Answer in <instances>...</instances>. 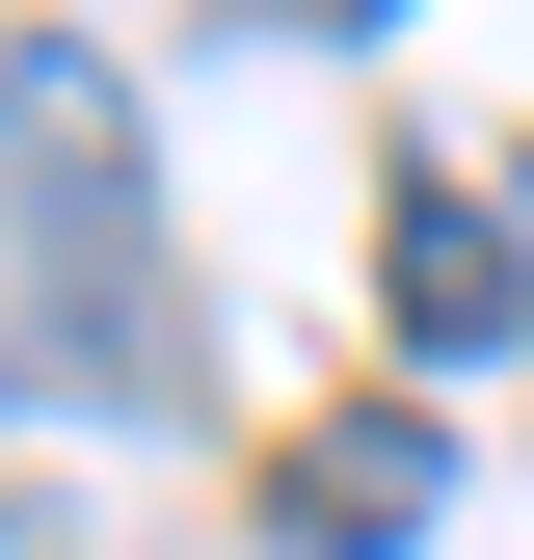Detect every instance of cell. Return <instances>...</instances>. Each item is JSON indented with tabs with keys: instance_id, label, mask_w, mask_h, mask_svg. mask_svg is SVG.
Listing matches in <instances>:
<instances>
[{
	"instance_id": "obj_3",
	"label": "cell",
	"mask_w": 534,
	"mask_h": 560,
	"mask_svg": "<svg viewBox=\"0 0 534 560\" xmlns=\"http://www.w3.org/2000/svg\"><path fill=\"white\" fill-rule=\"evenodd\" d=\"M348 27H374V0H348Z\"/></svg>"
},
{
	"instance_id": "obj_2",
	"label": "cell",
	"mask_w": 534,
	"mask_h": 560,
	"mask_svg": "<svg viewBox=\"0 0 534 560\" xmlns=\"http://www.w3.org/2000/svg\"><path fill=\"white\" fill-rule=\"evenodd\" d=\"M374 294H400V347H508L534 320V241L481 214V187H400V214H374Z\"/></svg>"
},
{
	"instance_id": "obj_1",
	"label": "cell",
	"mask_w": 534,
	"mask_h": 560,
	"mask_svg": "<svg viewBox=\"0 0 534 560\" xmlns=\"http://www.w3.org/2000/svg\"><path fill=\"white\" fill-rule=\"evenodd\" d=\"M428 508H454V428H428V400H321V428L267 454V560H400Z\"/></svg>"
}]
</instances>
